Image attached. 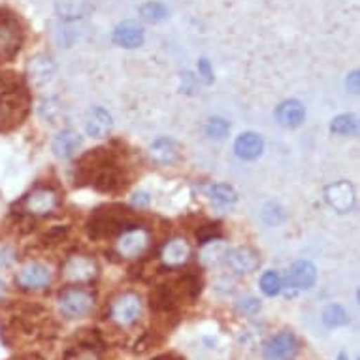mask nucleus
<instances>
[{"mask_svg": "<svg viewBox=\"0 0 360 360\" xmlns=\"http://www.w3.org/2000/svg\"><path fill=\"white\" fill-rule=\"evenodd\" d=\"M226 260H229L232 270L238 274L255 272L260 264L259 253L249 248H240L236 251H232V253H226Z\"/></svg>", "mask_w": 360, "mask_h": 360, "instance_id": "14", "label": "nucleus"}, {"mask_svg": "<svg viewBox=\"0 0 360 360\" xmlns=\"http://www.w3.org/2000/svg\"><path fill=\"white\" fill-rule=\"evenodd\" d=\"M298 353V342L292 332L283 330L266 343L264 360H292Z\"/></svg>", "mask_w": 360, "mask_h": 360, "instance_id": "7", "label": "nucleus"}, {"mask_svg": "<svg viewBox=\"0 0 360 360\" xmlns=\"http://www.w3.org/2000/svg\"><path fill=\"white\" fill-rule=\"evenodd\" d=\"M332 132L334 134H340V136H354L356 132H359V121L354 115H340V117L334 119V123H332Z\"/></svg>", "mask_w": 360, "mask_h": 360, "instance_id": "23", "label": "nucleus"}, {"mask_svg": "<svg viewBox=\"0 0 360 360\" xmlns=\"http://www.w3.org/2000/svg\"><path fill=\"white\" fill-rule=\"evenodd\" d=\"M66 229L65 226H53L51 231H48V234L44 236V242L46 243H57L60 242V238L65 236Z\"/></svg>", "mask_w": 360, "mask_h": 360, "instance_id": "31", "label": "nucleus"}, {"mask_svg": "<svg viewBox=\"0 0 360 360\" xmlns=\"http://www.w3.org/2000/svg\"><path fill=\"white\" fill-rule=\"evenodd\" d=\"M13 262V251L12 248H8V245H4V248H0V266L4 268V266H10Z\"/></svg>", "mask_w": 360, "mask_h": 360, "instance_id": "32", "label": "nucleus"}, {"mask_svg": "<svg viewBox=\"0 0 360 360\" xmlns=\"http://www.w3.org/2000/svg\"><path fill=\"white\" fill-rule=\"evenodd\" d=\"M49 283H51L49 268L44 264H38V262L25 266L23 270L18 274V285L25 290L46 289Z\"/></svg>", "mask_w": 360, "mask_h": 360, "instance_id": "9", "label": "nucleus"}, {"mask_svg": "<svg viewBox=\"0 0 360 360\" xmlns=\"http://www.w3.org/2000/svg\"><path fill=\"white\" fill-rule=\"evenodd\" d=\"M79 177L89 181L101 193H115L123 185V177L113 165L112 153L108 149H95L79 160Z\"/></svg>", "mask_w": 360, "mask_h": 360, "instance_id": "1", "label": "nucleus"}, {"mask_svg": "<svg viewBox=\"0 0 360 360\" xmlns=\"http://www.w3.org/2000/svg\"><path fill=\"white\" fill-rule=\"evenodd\" d=\"M57 206V195L51 189H34L25 196L23 207L29 215H48Z\"/></svg>", "mask_w": 360, "mask_h": 360, "instance_id": "10", "label": "nucleus"}, {"mask_svg": "<svg viewBox=\"0 0 360 360\" xmlns=\"http://www.w3.org/2000/svg\"><path fill=\"white\" fill-rule=\"evenodd\" d=\"M48 65H49L48 60H40V59H36L30 63V77H32L36 83L46 82V79L49 77Z\"/></svg>", "mask_w": 360, "mask_h": 360, "instance_id": "28", "label": "nucleus"}, {"mask_svg": "<svg viewBox=\"0 0 360 360\" xmlns=\"http://www.w3.org/2000/svg\"><path fill=\"white\" fill-rule=\"evenodd\" d=\"M189 253L191 249L185 240H172V242L166 243L160 257L168 266H179L189 259Z\"/></svg>", "mask_w": 360, "mask_h": 360, "instance_id": "21", "label": "nucleus"}, {"mask_svg": "<svg viewBox=\"0 0 360 360\" xmlns=\"http://www.w3.org/2000/svg\"><path fill=\"white\" fill-rule=\"evenodd\" d=\"M63 276L72 283H85L95 279L96 262L85 255H74L63 266Z\"/></svg>", "mask_w": 360, "mask_h": 360, "instance_id": "8", "label": "nucleus"}, {"mask_svg": "<svg viewBox=\"0 0 360 360\" xmlns=\"http://www.w3.org/2000/svg\"><path fill=\"white\" fill-rule=\"evenodd\" d=\"M347 87L351 89V93H354V95L359 93V72H353V74L349 76Z\"/></svg>", "mask_w": 360, "mask_h": 360, "instance_id": "33", "label": "nucleus"}, {"mask_svg": "<svg viewBox=\"0 0 360 360\" xmlns=\"http://www.w3.org/2000/svg\"><path fill=\"white\" fill-rule=\"evenodd\" d=\"M12 360H44V359L38 356V354H21V356H15V359Z\"/></svg>", "mask_w": 360, "mask_h": 360, "instance_id": "35", "label": "nucleus"}, {"mask_svg": "<svg viewBox=\"0 0 360 360\" xmlns=\"http://www.w3.org/2000/svg\"><path fill=\"white\" fill-rule=\"evenodd\" d=\"M113 41L117 46H123V48H138L143 41V30L134 23L119 25L113 32Z\"/></svg>", "mask_w": 360, "mask_h": 360, "instance_id": "20", "label": "nucleus"}, {"mask_svg": "<svg viewBox=\"0 0 360 360\" xmlns=\"http://www.w3.org/2000/svg\"><path fill=\"white\" fill-rule=\"evenodd\" d=\"M315 279H317V270H315V266H313L311 262H307V260L295 262V264L290 266L289 274H287V285H289L290 289L296 290L311 289L313 283H315Z\"/></svg>", "mask_w": 360, "mask_h": 360, "instance_id": "11", "label": "nucleus"}, {"mask_svg": "<svg viewBox=\"0 0 360 360\" xmlns=\"http://www.w3.org/2000/svg\"><path fill=\"white\" fill-rule=\"evenodd\" d=\"M149 202V198H148V195H136V198H134V204H136V206H146V204H148Z\"/></svg>", "mask_w": 360, "mask_h": 360, "instance_id": "34", "label": "nucleus"}, {"mask_svg": "<svg viewBox=\"0 0 360 360\" xmlns=\"http://www.w3.org/2000/svg\"><path fill=\"white\" fill-rule=\"evenodd\" d=\"M29 93L21 77L0 74V130L13 129L29 112Z\"/></svg>", "mask_w": 360, "mask_h": 360, "instance_id": "2", "label": "nucleus"}, {"mask_svg": "<svg viewBox=\"0 0 360 360\" xmlns=\"http://www.w3.org/2000/svg\"><path fill=\"white\" fill-rule=\"evenodd\" d=\"M260 289L266 296L279 295L281 292V278L278 276V272H266L260 278Z\"/></svg>", "mask_w": 360, "mask_h": 360, "instance_id": "24", "label": "nucleus"}, {"mask_svg": "<svg viewBox=\"0 0 360 360\" xmlns=\"http://www.w3.org/2000/svg\"><path fill=\"white\" fill-rule=\"evenodd\" d=\"M326 200L336 212L347 213L354 206V189L349 181H338L326 189Z\"/></svg>", "mask_w": 360, "mask_h": 360, "instance_id": "13", "label": "nucleus"}, {"mask_svg": "<svg viewBox=\"0 0 360 360\" xmlns=\"http://www.w3.org/2000/svg\"><path fill=\"white\" fill-rule=\"evenodd\" d=\"M260 304L257 298H245V300H240V304H238V309L243 313H257Z\"/></svg>", "mask_w": 360, "mask_h": 360, "instance_id": "30", "label": "nucleus"}, {"mask_svg": "<svg viewBox=\"0 0 360 360\" xmlns=\"http://www.w3.org/2000/svg\"><path fill=\"white\" fill-rule=\"evenodd\" d=\"M140 313H142V300L134 292H124L115 298L110 307V317L121 326L132 325L140 317Z\"/></svg>", "mask_w": 360, "mask_h": 360, "instance_id": "6", "label": "nucleus"}, {"mask_svg": "<svg viewBox=\"0 0 360 360\" xmlns=\"http://www.w3.org/2000/svg\"><path fill=\"white\" fill-rule=\"evenodd\" d=\"M155 360H184V359H179V356H176V354H162V356H159V359H155Z\"/></svg>", "mask_w": 360, "mask_h": 360, "instance_id": "36", "label": "nucleus"}, {"mask_svg": "<svg viewBox=\"0 0 360 360\" xmlns=\"http://www.w3.org/2000/svg\"><path fill=\"white\" fill-rule=\"evenodd\" d=\"M82 146V138L77 136V132L74 130H63L59 132L53 140V153L59 159H70L72 155L76 153L77 149Z\"/></svg>", "mask_w": 360, "mask_h": 360, "instance_id": "18", "label": "nucleus"}, {"mask_svg": "<svg viewBox=\"0 0 360 360\" xmlns=\"http://www.w3.org/2000/svg\"><path fill=\"white\" fill-rule=\"evenodd\" d=\"M142 18L146 19V21H151V23L160 21V19L166 18L165 6H162V4H148V6L142 8Z\"/></svg>", "mask_w": 360, "mask_h": 360, "instance_id": "29", "label": "nucleus"}, {"mask_svg": "<svg viewBox=\"0 0 360 360\" xmlns=\"http://www.w3.org/2000/svg\"><path fill=\"white\" fill-rule=\"evenodd\" d=\"M206 134L210 138H224L229 134V130H231V124L226 123L224 119H210L206 124Z\"/></svg>", "mask_w": 360, "mask_h": 360, "instance_id": "26", "label": "nucleus"}, {"mask_svg": "<svg viewBox=\"0 0 360 360\" xmlns=\"http://www.w3.org/2000/svg\"><path fill=\"white\" fill-rule=\"evenodd\" d=\"M95 306V298L85 289H66L59 296V309L66 319H83Z\"/></svg>", "mask_w": 360, "mask_h": 360, "instance_id": "3", "label": "nucleus"}, {"mask_svg": "<svg viewBox=\"0 0 360 360\" xmlns=\"http://www.w3.org/2000/svg\"><path fill=\"white\" fill-rule=\"evenodd\" d=\"M338 360H349V359H347V356H345V354L342 353V354H340V356H338Z\"/></svg>", "mask_w": 360, "mask_h": 360, "instance_id": "37", "label": "nucleus"}, {"mask_svg": "<svg viewBox=\"0 0 360 360\" xmlns=\"http://www.w3.org/2000/svg\"><path fill=\"white\" fill-rule=\"evenodd\" d=\"M223 257H226V248H224V243L221 242H207V245L204 248V251H202V259H204V262H207V264H215V262H219Z\"/></svg>", "mask_w": 360, "mask_h": 360, "instance_id": "25", "label": "nucleus"}, {"mask_svg": "<svg viewBox=\"0 0 360 360\" xmlns=\"http://www.w3.org/2000/svg\"><path fill=\"white\" fill-rule=\"evenodd\" d=\"M278 121L279 124H283L287 129H295L298 124H302L306 110L298 101H287L278 108Z\"/></svg>", "mask_w": 360, "mask_h": 360, "instance_id": "19", "label": "nucleus"}, {"mask_svg": "<svg viewBox=\"0 0 360 360\" xmlns=\"http://www.w3.org/2000/svg\"><path fill=\"white\" fill-rule=\"evenodd\" d=\"M23 41L21 27L10 15H0V59L12 60Z\"/></svg>", "mask_w": 360, "mask_h": 360, "instance_id": "5", "label": "nucleus"}, {"mask_svg": "<svg viewBox=\"0 0 360 360\" xmlns=\"http://www.w3.org/2000/svg\"><path fill=\"white\" fill-rule=\"evenodd\" d=\"M323 323H325L326 326H330V328L345 326L349 323V315L340 304H330V306L323 311Z\"/></svg>", "mask_w": 360, "mask_h": 360, "instance_id": "22", "label": "nucleus"}, {"mask_svg": "<svg viewBox=\"0 0 360 360\" xmlns=\"http://www.w3.org/2000/svg\"><path fill=\"white\" fill-rule=\"evenodd\" d=\"M85 130H87L89 136L106 138L112 130V115L102 108L91 110L87 113V119H85Z\"/></svg>", "mask_w": 360, "mask_h": 360, "instance_id": "15", "label": "nucleus"}, {"mask_svg": "<svg viewBox=\"0 0 360 360\" xmlns=\"http://www.w3.org/2000/svg\"><path fill=\"white\" fill-rule=\"evenodd\" d=\"M262 149H264V142L259 134L255 132H248V134H242V136L236 140V146H234V151L240 159L243 160H255L259 159L262 155Z\"/></svg>", "mask_w": 360, "mask_h": 360, "instance_id": "16", "label": "nucleus"}, {"mask_svg": "<svg viewBox=\"0 0 360 360\" xmlns=\"http://www.w3.org/2000/svg\"><path fill=\"white\" fill-rule=\"evenodd\" d=\"M129 224L127 221V212L119 210V213L113 212H101L96 213L93 221L89 223V234L93 238H112Z\"/></svg>", "mask_w": 360, "mask_h": 360, "instance_id": "4", "label": "nucleus"}, {"mask_svg": "<svg viewBox=\"0 0 360 360\" xmlns=\"http://www.w3.org/2000/svg\"><path fill=\"white\" fill-rule=\"evenodd\" d=\"M149 155L157 165H172L179 155V146L170 138H159L151 143Z\"/></svg>", "mask_w": 360, "mask_h": 360, "instance_id": "17", "label": "nucleus"}, {"mask_svg": "<svg viewBox=\"0 0 360 360\" xmlns=\"http://www.w3.org/2000/svg\"><path fill=\"white\" fill-rule=\"evenodd\" d=\"M210 195H212L213 200L223 202V204H232L236 202V193L234 189H231L229 185H213L210 189Z\"/></svg>", "mask_w": 360, "mask_h": 360, "instance_id": "27", "label": "nucleus"}, {"mask_svg": "<svg viewBox=\"0 0 360 360\" xmlns=\"http://www.w3.org/2000/svg\"><path fill=\"white\" fill-rule=\"evenodd\" d=\"M148 240V232L142 231V229L124 232L117 242L119 255L124 257V259H134V257H138V255H142L146 251Z\"/></svg>", "mask_w": 360, "mask_h": 360, "instance_id": "12", "label": "nucleus"}]
</instances>
